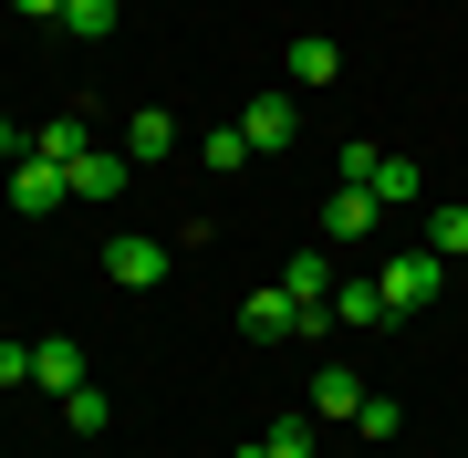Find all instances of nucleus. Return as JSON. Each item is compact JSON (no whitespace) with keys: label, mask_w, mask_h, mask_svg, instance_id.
Here are the masks:
<instances>
[{"label":"nucleus","mask_w":468,"mask_h":458,"mask_svg":"<svg viewBox=\"0 0 468 458\" xmlns=\"http://www.w3.org/2000/svg\"><path fill=\"white\" fill-rule=\"evenodd\" d=\"M115 21H125V0H63V32L73 42H104Z\"/></svg>","instance_id":"2eb2a0df"},{"label":"nucleus","mask_w":468,"mask_h":458,"mask_svg":"<svg viewBox=\"0 0 468 458\" xmlns=\"http://www.w3.org/2000/svg\"><path fill=\"white\" fill-rule=\"evenodd\" d=\"M261 448H271V458H313V427H302V417H271Z\"/></svg>","instance_id":"4be33fe9"},{"label":"nucleus","mask_w":468,"mask_h":458,"mask_svg":"<svg viewBox=\"0 0 468 458\" xmlns=\"http://www.w3.org/2000/svg\"><path fill=\"white\" fill-rule=\"evenodd\" d=\"M323 323H354V334H375V323H396V313H385V292H375V282H334V313H323Z\"/></svg>","instance_id":"f8f14e48"},{"label":"nucleus","mask_w":468,"mask_h":458,"mask_svg":"<svg viewBox=\"0 0 468 458\" xmlns=\"http://www.w3.org/2000/svg\"><path fill=\"white\" fill-rule=\"evenodd\" d=\"M63 177H73V198H94V208H104V198L125 187V156H115V146H84V156H73Z\"/></svg>","instance_id":"6e6552de"},{"label":"nucleus","mask_w":468,"mask_h":458,"mask_svg":"<svg viewBox=\"0 0 468 458\" xmlns=\"http://www.w3.org/2000/svg\"><path fill=\"white\" fill-rule=\"evenodd\" d=\"M334 73H344V52L323 42V32H302V42H292V84H302V94H313V84H334Z\"/></svg>","instance_id":"ddd939ff"},{"label":"nucleus","mask_w":468,"mask_h":458,"mask_svg":"<svg viewBox=\"0 0 468 458\" xmlns=\"http://www.w3.org/2000/svg\"><path fill=\"white\" fill-rule=\"evenodd\" d=\"M334 282H344V272H334V261H323V250H302V261H292V272H282V292H292V303H302V313H313V323H323V313H334Z\"/></svg>","instance_id":"0eeeda50"},{"label":"nucleus","mask_w":468,"mask_h":458,"mask_svg":"<svg viewBox=\"0 0 468 458\" xmlns=\"http://www.w3.org/2000/svg\"><path fill=\"white\" fill-rule=\"evenodd\" d=\"M375 156H385V146H365V136L334 146V187H365V177H375Z\"/></svg>","instance_id":"aec40b11"},{"label":"nucleus","mask_w":468,"mask_h":458,"mask_svg":"<svg viewBox=\"0 0 468 458\" xmlns=\"http://www.w3.org/2000/svg\"><path fill=\"white\" fill-rule=\"evenodd\" d=\"M32 386H42V396H73V386H84V344L42 334V344H32Z\"/></svg>","instance_id":"423d86ee"},{"label":"nucleus","mask_w":468,"mask_h":458,"mask_svg":"<svg viewBox=\"0 0 468 458\" xmlns=\"http://www.w3.org/2000/svg\"><path fill=\"white\" fill-rule=\"evenodd\" d=\"M323 229H334V240H375V229H385V208L365 198V187H334V198H323Z\"/></svg>","instance_id":"1a4fd4ad"},{"label":"nucleus","mask_w":468,"mask_h":458,"mask_svg":"<svg viewBox=\"0 0 468 458\" xmlns=\"http://www.w3.org/2000/svg\"><path fill=\"white\" fill-rule=\"evenodd\" d=\"M11 11H21V21H63V0H11Z\"/></svg>","instance_id":"b1692460"},{"label":"nucleus","mask_w":468,"mask_h":458,"mask_svg":"<svg viewBox=\"0 0 468 458\" xmlns=\"http://www.w3.org/2000/svg\"><path fill=\"white\" fill-rule=\"evenodd\" d=\"M365 396H375V386H365L354 365H323V375H313V417H354Z\"/></svg>","instance_id":"9b49d317"},{"label":"nucleus","mask_w":468,"mask_h":458,"mask_svg":"<svg viewBox=\"0 0 468 458\" xmlns=\"http://www.w3.org/2000/svg\"><path fill=\"white\" fill-rule=\"evenodd\" d=\"M417 187H427V177H417V156H375L365 198H375V208H417Z\"/></svg>","instance_id":"9d476101"},{"label":"nucleus","mask_w":468,"mask_h":458,"mask_svg":"<svg viewBox=\"0 0 468 458\" xmlns=\"http://www.w3.org/2000/svg\"><path fill=\"white\" fill-rule=\"evenodd\" d=\"M63 198H73V177L52 167V156H21V167H11V208H21V219H42V208H63Z\"/></svg>","instance_id":"39448f33"},{"label":"nucleus","mask_w":468,"mask_h":458,"mask_svg":"<svg viewBox=\"0 0 468 458\" xmlns=\"http://www.w3.org/2000/svg\"><path fill=\"white\" fill-rule=\"evenodd\" d=\"M427 250L437 261H468V208H427Z\"/></svg>","instance_id":"a211bd4d"},{"label":"nucleus","mask_w":468,"mask_h":458,"mask_svg":"<svg viewBox=\"0 0 468 458\" xmlns=\"http://www.w3.org/2000/svg\"><path fill=\"white\" fill-rule=\"evenodd\" d=\"M84 146H94V136H84V115H52L42 136H32V156H52V167H73Z\"/></svg>","instance_id":"dca6fc26"},{"label":"nucleus","mask_w":468,"mask_h":458,"mask_svg":"<svg viewBox=\"0 0 468 458\" xmlns=\"http://www.w3.org/2000/svg\"><path fill=\"white\" fill-rule=\"evenodd\" d=\"M0 167H21V125L11 115H0Z\"/></svg>","instance_id":"5701e85b"},{"label":"nucleus","mask_w":468,"mask_h":458,"mask_svg":"<svg viewBox=\"0 0 468 458\" xmlns=\"http://www.w3.org/2000/svg\"><path fill=\"white\" fill-rule=\"evenodd\" d=\"M198 156L229 177V167H250V136H239V125H208V136H198Z\"/></svg>","instance_id":"6ab92c4d"},{"label":"nucleus","mask_w":468,"mask_h":458,"mask_svg":"<svg viewBox=\"0 0 468 458\" xmlns=\"http://www.w3.org/2000/svg\"><path fill=\"white\" fill-rule=\"evenodd\" d=\"M104 417H115V396H104L94 375H84V386L63 396V427H73V438H104Z\"/></svg>","instance_id":"4468645a"},{"label":"nucleus","mask_w":468,"mask_h":458,"mask_svg":"<svg viewBox=\"0 0 468 458\" xmlns=\"http://www.w3.org/2000/svg\"><path fill=\"white\" fill-rule=\"evenodd\" d=\"M167 146H177V115H156V104H146V115H135V136H125V156L146 167V156H167Z\"/></svg>","instance_id":"f3484780"},{"label":"nucleus","mask_w":468,"mask_h":458,"mask_svg":"<svg viewBox=\"0 0 468 458\" xmlns=\"http://www.w3.org/2000/svg\"><path fill=\"white\" fill-rule=\"evenodd\" d=\"M239 334H250V344H292V334H313V313H302L282 282H261L250 303H239Z\"/></svg>","instance_id":"f03ea898"},{"label":"nucleus","mask_w":468,"mask_h":458,"mask_svg":"<svg viewBox=\"0 0 468 458\" xmlns=\"http://www.w3.org/2000/svg\"><path fill=\"white\" fill-rule=\"evenodd\" d=\"M354 427H365V438H396L406 407H396V396H365V407H354Z\"/></svg>","instance_id":"412c9836"},{"label":"nucleus","mask_w":468,"mask_h":458,"mask_svg":"<svg viewBox=\"0 0 468 458\" xmlns=\"http://www.w3.org/2000/svg\"><path fill=\"white\" fill-rule=\"evenodd\" d=\"M239 136H250V156H271V146H302V104H292V94H250Z\"/></svg>","instance_id":"20e7f679"},{"label":"nucleus","mask_w":468,"mask_h":458,"mask_svg":"<svg viewBox=\"0 0 468 458\" xmlns=\"http://www.w3.org/2000/svg\"><path fill=\"white\" fill-rule=\"evenodd\" d=\"M104 272H115L125 292H156V282H167V240H146V229H115V240H104Z\"/></svg>","instance_id":"7ed1b4c3"},{"label":"nucleus","mask_w":468,"mask_h":458,"mask_svg":"<svg viewBox=\"0 0 468 458\" xmlns=\"http://www.w3.org/2000/svg\"><path fill=\"white\" fill-rule=\"evenodd\" d=\"M11 344H21V334H11V323H0V355H11Z\"/></svg>","instance_id":"a878e982"},{"label":"nucleus","mask_w":468,"mask_h":458,"mask_svg":"<svg viewBox=\"0 0 468 458\" xmlns=\"http://www.w3.org/2000/svg\"><path fill=\"white\" fill-rule=\"evenodd\" d=\"M375 292H385V313H427L437 292H448V261H437L427 240H417V250H385V272H375Z\"/></svg>","instance_id":"f257e3e1"},{"label":"nucleus","mask_w":468,"mask_h":458,"mask_svg":"<svg viewBox=\"0 0 468 458\" xmlns=\"http://www.w3.org/2000/svg\"><path fill=\"white\" fill-rule=\"evenodd\" d=\"M229 458H271V448H261V438H250V448H229Z\"/></svg>","instance_id":"393cba45"}]
</instances>
